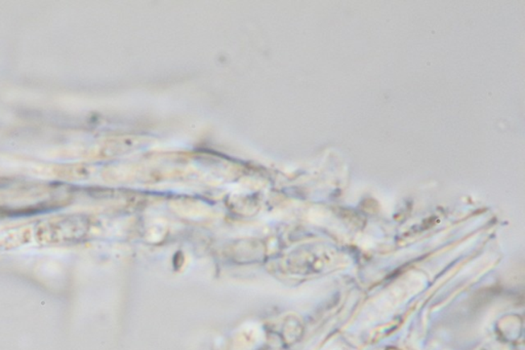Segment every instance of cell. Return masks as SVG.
Listing matches in <instances>:
<instances>
[{"mask_svg":"<svg viewBox=\"0 0 525 350\" xmlns=\"http://www.w3.org/2000/svg\"><path fill=\"white\" fill-rule=\"evenodd\" d=\"M79 222L76 218L66 217L54 222L42 225L38 235L42 239L50 242H70L71 237H76Z\"/></svg>","mask_w":525,"mask_h":350,"instance_id":"6da1fadb","label":"cell"}]
</instances>
